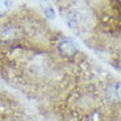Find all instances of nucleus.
Masks as SVG:
<instances>
[{
  "label": "nucleus",
  "mask_w": 121,
  "mask_h": 121,
  "mask_svg": "<svg viewBox=\"0 0 121 121\" xmlns=\"http://www.w3.org/2000/svg\"><path fill=\"white\" fill-rule=\"evenodd\" d=\"M58 50L59 53L63 57H67V58H71L78 53V45L75 43L73 38L70 37H63V38L59 41L58 43Z\"/></svg>",
  "instance_id": "nucleus-1"
},
{
  "label": "nucleus",
  "mask_w": 121,
  "mask_h": 121,
  "mask_svg": "<svg viewBox=\"0 0 121 121\" xmlns=\"http://www.w3.org/2000/svg\"><path fill=\"white\" fill-rule=\"evenodd\" d=\"M11 5H12V0H0V15H4L11 8Z\"/></svg>",
  "instance_id": "nucleus-2"
}]
</instances>
